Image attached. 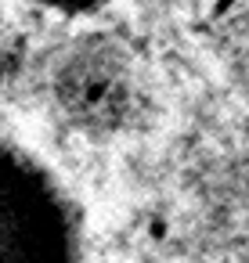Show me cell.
I'll return each instance as SVG.
<instances>
[{
	"label": "cell",
	"mask_w": 249,
	"mask_h": 263,
	"mask_svg": "<svg viewBox=\"0 0 249 263\" xmlns=\"http://www.w3.org/2000/svg\"><path fill=\"white\" fill-rule=\"evenodd\" d=\"M80 223L55 177L0 141V263H80Z\"/></svg>",
	"instance_id": "cell-1"
},
{
	"label": "cell",
	"mask_w": 249,
	"mask_h": 263,
	"mask_svg": "<svg viewBox=\"0 0 249 263\" xmlns=\"http://www.w3.org/2000/svg\"><path fill=\"white\" fill-rule=\"evenodd\" d=\"M47 8H58V11H91V8H101L105 0H40Z\"/></svg>",
	"instance_id": "cell-2"
}]
</instances>
